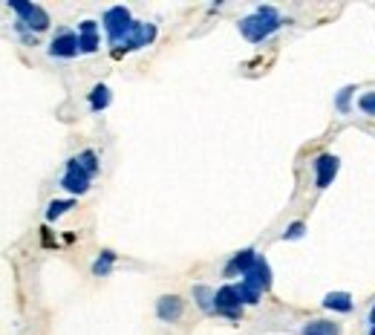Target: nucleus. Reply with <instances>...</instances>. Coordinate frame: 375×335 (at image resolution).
Returning a JSON list of instances; mask_svg holds the SVG:
<instances>
[{"mask_svg": "<svg viewBox=\"0 0 375 335\" xmlns=\"http://www.w3.org/2000/svg\"><path fill=\"white\" fill-rule=\"evenodd\" d=\"M81 50H78V35L75 32H70V29H61L58 35L52 38V44H50V55L52 58H75Z\"/></svg>", "mask_w": 375, "mask_h": 335, "instance_id": "nucleus-7", "label": "nucleus"}, {"mask_svg": "<svg viewBox=\"0 0 375 335\" xmlns=\"http://www.w3.org/2000/svg\"><path fill=\"white\" fill-rule=\"evenodd\" d=\"M113 263H116V254H113V251H102V258L93 263V275L95 278H104L110 269H113Z\"/></svg>", "mask_w": 375, "mask_h": 335, "instance_id": "nucleus-15", "label": "nucleus"}, {"mask_svg": "<svg viewBox=\"0 0 375 335\" xmlns=\"http://www.w3.org/2000/svg\"><path fill=\"white\" fill-rule=\"evenodd\" d=\"M338 168H340L338 156H332V153H320V156L315 159V185H318V188H329V182L335 180Z\"/></svg>", "mask_w": 375, "mask_h": 335, "instance_id": "nucleus-8", "label": "nucleus"}, {"mask_svg": "<svg viewBox=\"0 0 375 335\" xmlns=\"http://www.w3.org/2000/svg\"><path fill=\"white\" fill-rule=\"evenodd\" d=\"M303 231H306L303 222H291V226L283 231V240H298V237H303Z\"/></svg>", "mask_w": 375, "mask_h": 335, "instance_id": "nucleus-23", "label": "nucleus"}, {"mask_svg": "<svg viewBox=\"0 0 375 335\" xmlns=\"http://www.w3.org/2000/svg\"><path fill=\"white\" fill-rule=\"evenodd\" d=\"M242 300L237 295V286H220L214 292V312L225 315V318H240Z\"/></svg>", "mask_w": 375, "mask_h": 335, "instance_id": "nucleus-4", "label": "nucleus"}, {"mask_svg": "<svg viewBox=\"0 0 375 335\" xmlns=\"http://www.w3.org/2000/svg\"><path fill=\"white\" fill-rule=\"evenodd\" d=\"M113 102V95H110V87L107 84H95L93 93H90V107L99 113V110H104L107 104Z\"/></svg>", "mask_w": 375, "mask_h": 335, "instance_id": "nucleus-13", "label": "nucleus"}, {"mask_svg": "<svg viewBox=\"0 0 375 335\" xmlns=\"http://www.w3.org/2000/svg\"><path fill=\"white\" fill-rule=\"evenodd\" d=\"M283 26L280 21V15H277L274 6H260L254 15H249V18H242L240 21V32H242V38L251 41V44H260V41H266L271 32H277Z\"/></svg>", "mask_w": 375, "mask_h": 335, "instance_id": "nucleus-1", "label": "nucleus"}, {"mask_svg": "<svg viewBox=\"0 0 375 335\" xmlns=\"http://www.w3.org/2000/svg\"><path fill=\"white\" fill-rule=\"evenodd\" d=\"M260 258V254L254 251V249H246V251H237L234 254V258H231V263H228L225 266V275L228 278H231V275H246L249 272V269L254 266V260Z\"/></svg>", "mask_w": 375, "mask_h": 335, "instance_id": "nucleus-11", "label": "nucleus"}, {"mask_svg": "<svg viewBox=\"0 0 375 335\" xmlns=\"http://www.w3.org/2000/svg\"><path fill=\"white\" fill-rule=\"evenodd\" d=\"M369 335H375V327H372V332H369Z\"/></svg>", "mask_w": 375, "mask_h": 335, "instance_id": "nucleus-26", "label": "nucleus"}, {"mask_svg": "<svg viewBox=\"0 0 375 335\" xmlns=\"http://www.w3.org/2000/svg\"><path fill=\"white\" fill-rule=\"evenodd\" d=\"M352 93H355V87H344V90L335 95V104H338L340 113H349V99H352Z\"/></svg>", "mask_w": 375, "mask_h": 335, "instance_id": "nucleus-22", "label": "nucleus"}, {"mask_svg": "<svg viewBox=\"0 0 375 335\" xmlns=\"http://www.w3.org/2000/svg\"><path fill=\"white\" fill-rule=\"evenodd\" d=\"M9 6L21 15V23H26L29 29L44 32L46 26H50V15H46L41 6H35V3H23V0H12Z\"/></svg>", "mask_w": 375, "mask_h": 335, "instance_id": "nucleus-3", "label": "nucleus"}, {"mask_svg": "<svg viewBox=\"0 0 375 335\" xmlns=\"http://www.w3.org/2000/svg\"><path fill=\"white\" fill-rule=\"evenodd\" d=\"M303 335H340L338 324H329V321H309L303 327Z\"/></svg>", "mask_w": 375, "mask_h": 335, "instance_id": "nucleus-14", "label": "nucleus"}, {"mask_svg": "<svg viewBox=\"0 0 375 335\" xmlns=\"http://www.w3.org/2000/svg\"><path fill=\"white\" fill-rule=\"evenodd\" d=\"M358 110H361V113H367V116H375V90L358 95Z\"/></svg>", "mask_w": 375, "mask_h": 335, "instance_id": "nucleus-21", "label": "nucleus"}, {"mask_svg": "<svg viewBox=\"0 0 375 335\" xmlns=\"http://www.w3.org/2000/svg\"><path fill=\"white\" fill-rule=\"evenodd\" d=\"M75 162H78L81 168H84L87 173H93V177H95V171H99V156H95L93 151H84V153H78V156H75Z\"/></svg>", "mask_w": 375, "mask_h": 335, "instance_id": "nucleus-19", "label": "nucleus"}, {"mask_svg": "<svg viewBox=\"0 0 375 335\" xmlns=\"http://www.w3.org/2000/svg\"><path fill=\"white\" fill-rule=\"evenodd\" d=\"M182 312H185V304H182V298H179V295H162V298H159L156 315L162 318V321L176 324L179 318H182Z\"/></svg>", "mask_w": 375, "mask_h": 335, "instance_id": "nucleus-10", "label": "nucleus"}, {"mask_svg": "<svg viewBox=\"0 0 375 335\" xmlns=\"http://www.w3.org/2000/svg\"><path fill=\"white\" fill-rule=\"evenodd\" d=\"M237 295H240V300H242V304H249V307H254V304H260V295H263V292H257V289H251V286L249 283H237Z\"/></svg>", "mask_w": 375, "mask_h": 335, "instance_id": "nucleus-18", "label": "nucleus"}, {"mask_svg": "<svg viewBox=\"0 0 375 335\" xmlns=\"http://www.w3.org/2000/svg\"><path fill=\"white\" fill-rule=\"evenodd\" d=\"M99 26H95V21H81V26H78V35L81 32H95Z\"/></svg>", "mask_w": 375, "mask_h": 335, "instance_id": "nucleus-24", "label": "nucleus"}, {"mask_svg": "<svg viewBox=\"0 0 375 335\" xmlns=\"http://www.w3.org/2000/svg\"><path fill=\"white\" fill-rule=\"evenodd\" d=\"M133 26V18H130V9L127 6H113L104 12V29H107V38L113 44H122L124 35Z\"/></svg>", "mask_w": 375, "mask_h": 335, "instance_id": "nucleus-2", "label": "nucleus"}, {"mask_svg": "<svg viewBox=\"0 0 375 335\" xmlns=\"http://www.w3.org/2000/svg\"><path fill=\"white\" fill-rule=\"evenodd\" d=\"M369 324L375 327V307H372V312H369Z\"/></svg>", "mask_w": 375, "mask_h": 335, "instance_id": "nucleus-25", "label": "nucleus"}, {"mask_svg": "<svg viewBox=\"0 0 375 335\" xmlns=\"http://www.w3.org/2000/svg\"><path fill=\"white\" fill-rule=\"evenodd\" d=\"M153 38H156V26L153 23L133 21V26H130V32L124 35L122 46H124V50H142V46H148Z\"/></svg>", "mask_w": 375, "mask_h": 335, "instance_id": "nucleus-6", "label": "nucleus"}, {"mask_svg": "<svg viewBox=\"0 0 375 335\" xmlns=\"http://www.w3.org/2000/svg\"><path fill=\"white\" fill-rule=\"evenodd\" d=\"M193 298H197V304L208 312H214V292L208 289V286H193Z\"/></svg>", "mask_w": 375, "mask_h": 335, "instance_id": "nucleus-17", "label": "nucleus"}, {"mask_svg": "<svg viewBox=\"0 0 375 335\" xmlns=\"http://www.w3.org/2000/svg\"><path fill=\"white\" fill-rule=\"evenodd\" d=\"M90 180H93V173H87L84 168L75 162V159H70V162H67V173L61 177V188H67L70 194H87Z\"/></svg>", "mask_w": 375, "mask_h": 335, "instance_id": "nucleus-5", "label": "nucleus"}, {"mask_svg": "<svg viewBox=\"0 0 375 335\" xmlns=\"http://www.w3.org/2000/svg\"><path fill=\"white\" fill-rule=\"evenodd\" d=\"M323 307L332 309V312H349L355 304H352V295L349 292H329L323 298Z\"/></svg>", "mask_w": 375, "mask_h": 335, "instance_id": "nucleus-12", "label": "nucleus"}, {"mask_svg": "<svg viewBox=\"0 0 375 335\" xmlns=\"http://www.w3.org/2000/svg\"><path fill=\"white\" fill-rule=\"evenodd\" d=\"M78 50L84 55H93L95 50H99V35H95V32H81L78 35Z\"/></svg>", "mask_w": 375, "mask_h": 335, "instance_id": "nucleus-16", "label": "nucleus"}, {"mask_svg": "<svg viewBox=\"0 0 375 335\" xmlns=\"http://www.w3.org/2000/svg\"><path fill=\"white\" fill-rule=\"evenodd\" d=\"M73 205H75L73 200H55V202H50V209H46V220H58L61 214H67Z\"/></svg>", "mask_w": 375, "mask_h": 335, "instance_id": "nucleus-20", "label": "nucleus"}, {"mask_svg": "<svg viewBox=\"0 0 375 335\" xmlns=\"http://www.w3.org/2000/svg\"><path fill=\"white\" fill-rule=\"evenodd\" d=\"M242 283H249L251 289H257V292H266L269 286H271V269H269V263L263 258H257L254 266L249 269L246 275H242Z\"/></svg>", "mask_w": 375, "mask_h": 335, "instance_id": "nucleus-9", "label": "nucleus"}]
</instances>
